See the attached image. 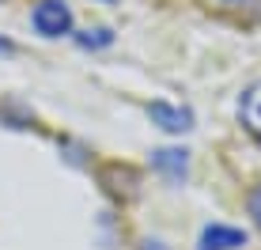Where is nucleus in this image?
<instances>
[{
    "label": "nucleus",
    "instance_id": "4",
    "mask_svg": "<svg viewBox=\"0 0 261 250\" xmlns=\"http://www.w3.org/2000/svg\"><path fill=\"white\" fill-rule=\"evenodd\" d=\"M239 118H242V125H246L254 137H261V80L242 91V99H239Z\"/></svg>",
    "mask_w": 261,
    "mask_h": 250
},
{
    "label": "nucleus",
    "instance_id": "6",
    "mask_svg": "<svg viewBox=\"0 0 261 250\" xmlns=\"http://www.w3.org/2000/svg\"><path fill=\"white\" fill-rule=\"evenodd\" d=\"M76 42H80L84 49H91V46H110V42H114V34L106 31V27H95V31H84Z\"/></svg>",
    "mask_w": 261,
    "mask_h": 250
},
{
    "label": "nucleus",
    "instance_id": "8",
    "mask_svg": "<svg viewBox=\"0 0 261 250\" xmlns=\"http://www.w3.org/2000/svg\"><path fill=\"white\" fill-rule=\"evenodd\" d=\"M8 53H15V46L8 38H0V57H8Z\"/></svg>",
    "mask_w": 261,
    "mask_h": 250
},
{
    "label": "nucleus",
    "instance_id": "2",
    "mask_svg": "<svg viewBox=\"0 0 261 250\" xmlns=\"http://www.w3.org/2000/svg\"><path fill=\"white\" fill-rule=\"evenodd\" d=\"M148 118L167 133H190L193 129V114L186 106H170V103H151L148 106Z\"/></svg>",
    "mask_w": 261,
    "mask_h": 250
},
{
    "label": "nucleus",
    "instance_id": "3",
    "mask_svg": "<svg viewBox=\"0 0 261 250\" xmlns=\"http://www.w3.org/2000/svg\"><path fill=\"white\" fill-rule=\"evenodd\" d=\"M246 246V231L231 224H208L201 231V246L197 250H239Z\"/></svg>",
    "mask_w": 261,
    "mask_h": 250
},
{
    "label": "nucleus",
    "instance_id": "7",
    "mask_svg": "<svg viewBox=\"0 0 261 250\" xmlns=\"http://www.w3.org/2000/svg\"><path fill=\"white\" fill-rule=\"evenodd\" d=\"M246 209H250V216H254V224L261 228V186H254V190H250V197H246Z\"/></svg>",
    "mask_w": 261,
    "mask_h": 250
},
{
    "label": "nucleus",
    "instance_id": "5",
    "mask_svg": "<svg viewBox=\"0 0 261 250\" xmlns=\"http://www.w3.org/2000/svg\"><path fill=\"white\" fill-rule=\"evenodd\" d=\"M186 152L182 148H159V152H151V167L155 171H163V174H170V178H182L186 174Z\"/></svg>",
    "mask_w": 261,
    "mask_h": 250
},
{
    "label": "nucleus",
    "instance_id": "1",
    "mask_svg": "<svg viewBox=\"0 0 261 250\" xmlns=\"http://www.w3.org/2000/svg\"><path fill=\"white\" fill-rule=\"evenodd\" d=\"M31 23L42 38H61V34L72 31V12H68L65 0H42L31 12Z\"/></svg>",
    "mask_w": 261,
    "mask_h": 250
}]
</instances>
